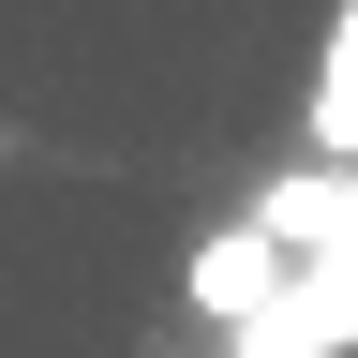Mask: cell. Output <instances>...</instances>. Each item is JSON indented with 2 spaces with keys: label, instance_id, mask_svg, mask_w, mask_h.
I'll return each instance as SVG.
<instances>
[{
  "label": "cell",
  "instance_id": "7a4b0ae2",
  "mask_svg": "<svg viewBox=\"0 0 358 358\" xmlns=\"http://www.w3.org/2000/svg\"><path fill=\"white\" fill-rule=\"evenodd\" d=\"M299 134H313V164H358V0H343V30H329V75H313Z\"/></svg>",
  "mask_w": 358,
  "mask_h": 358
},
{
  "label": "cell",
  "instance_id": "6da1fadb",
  "mask_svg": "<svg viewBox=\"0 0 358 358\" xmlns=\"http://www.w3.org/2000/svg\"><path fill=\"white\" fill-rule=\"evenodd\" d=\"M284 284H299V254H284V239H268V224L239 209L224 239H194V268H179V313H194V329L224 343V329H254V313L284 299Z\"/></svg>",
  "mask_w": 358,
  "mask_h": 358
}]
</instances>
